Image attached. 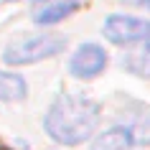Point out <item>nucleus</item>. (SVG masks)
I'll return each mask as SVG.
<instances>
[{"instance_id":"nucleus-1","label":"nucleus","mask_w":150,"mask_h":150,"mask_svg":"<svg viewBox=\"0 0 150 150\" xmlns=\"http://www.w3.org/2000/svg\"><path fill=\"white\" fill-rule=\"evenodd\" d=\"M99 125V104L89 97L61 94L48 107L43 127L59 145H79L94 135Z\"/></svg>"},{"instance_id":"nucleus-2","label":"nucleus","mask_w":150,"mask_h":150,"mask_svg":"<svg viewBox=\"0 0 150 150\" xmlns=\"http://www.w3.org/2000/svg\"><path fill=\"white\" fill-rule=\"evenodd\" d=\"M66 48V38L64 36H56V33H43V36H36V38L28 41H18V43H10L5 48V64L10 66H21V64H36L41 59H51V56L61 54Z\"/></svg>"},{"instance_id":"nucleus-3","label":"nucleus","mask_w":150,"mask_h":150,"mask_svg":"<svg viewBox=\"0 0 150 150\" xmlns=\"http://www.w3.org/2000/svg\"><path fill=\"white\" fill-rule=\"evenodd\" d=\"M104 36L115 46H137L150 38V21L132 16H110L104 23Z\"/></svg>"},{"instance_id":"nucleus-4","label":"nucleus","mask_w":150,"mask_h":150,"mask_svg":"<svg viewBox=\"0 0 150 150\" xmlns=\"http://www.w3.org/2000/svg\"><path fill=\"white\" fill-rule=\"evenodd\" d=\"M107 66V54L102 46L97 43H84L76 48V54L69 61V71L76 79H92L97 74H102V69Z\"/></svg>"},{"instance_id":"nucleus-5","label":"nucleus","mask_w":150,"mask_h":150,"mask_svg":"<svg viewBox=\"0 0 150 150\" xmlns=\"http://www.w3.org/2000/svg\"><path fill=\"white\" fill-rule=\"evenodd\" d=\"M135 145V137L130 132V127H110V130H104L102 135H97L94 142H92V150H127Z\"/></svg>"},{"instance_id":"nucleus-6","label":"nucleus","mask_w":150,"mask_h":150,"mask_svg":"<svg viewBox=\"0 0 150 150\" xmlns=\"http://www.w3.org/2000/svg\"><path fill=\"white\" fill-rule=\"evenodd\" d=\"M76 8H79L76 0H54V3H46L43 8L36 10V13H33V21L41 23V25H51V23L64 21L66 16H71Z\"/></svg>"},{"instance_id":"nucleus-7","label":"nucleus","mask_w":150,"mask_h":150,"mask_svg":"<svg viewBox=\"0 0 150 150\" xmlns=\"http://www.w3.org/2000/svg\"><path fill=\"white\" fill-rule=\"evenodd\" d=\"M122 66H125L130 74H135V76H150V38L142 41V43H137V46L122 59Z\"/></svg>"},{"instance_id":"nucleus-8","label":"nucleus","mask_w":150,"mask_h":150,"mask_svg":"<svg viewBox=\"0 0 150 150\" xmlns=\"http://www.w3.org/2000/svg\"><path fill=\"white\" fill-rule=\"evenodd\" d=\"M25 97V81L18 74H0V102H18Z\"/></svg>"},{"instance_id":"nucleus-9","label":"nucleus","mask_w":150,"mask_h":150,"mask_svg":"<svg viewBox=\"0 0 150 150\" xmlns=\"http://www.w3.org/2000/svg\"><path fill=\"white\" fill-rule=\"evenodd\" d=\"M130 127L135 142H150V107H140L135 115V122Z\"/></svg>"},{"instance_id":"nucleus-10","label":"nucleus","mask_w":150,"mask_h":150,"mask_svg":"<svg viewBox=\"0 0 150 150\" xmlns=\"http://www.w3.org/2000/svg\"><path fill=\"white\" fill-rule=\"evenodd\" d=\"M125 3H130V5H142V8L150 10V0H125Z\"/></svg>"},{"instance_id":"nucleus-11","label":"nucleus","mask_w":150,"mask_h":150,"mask_svg":"<svg viewBox=\"0 0 150 150\" xmlns=\"http://www.w3.org/2000/svg\"><path fill=\"white\" fill-rule=\"evenodd\" d=\"M8 3H16V0H8Z\"/></svg>"}]
</instances>
